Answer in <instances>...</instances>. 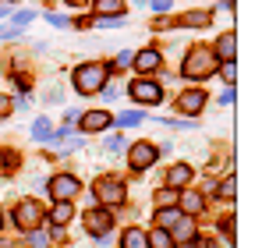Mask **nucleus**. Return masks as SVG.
<instances>
[{"instance_id": "obj_12", "label": "nucleus", "mask_w": 262, "mask_h": 248, "mask_svg": "<svg viewBox=\"0 0 262 248\" xmlns=\"http://www.w3.org/2000/svg\"><path fill=\"white\" fill-rule=\"evenodd\" d=\"M188 181H191V167L188 163H174L170 167V177H167V188H181V184H188Z\"/></svg>"}, {"instance_id": "obj_16", "label": "nucleus", "mask_w": 262, "mask_h": 248, "mask_svg": "<svg viewBox=\"0 0 262 248\" xmlns=\"http://www.w3.org/2000/svg\"><path fill=\"white\" fill-rule=\"evenodd\" d=\"M177 220H181L177 209H156V227H160V231H163V227H174Z\"/></svg>"}, {"instance_id": "obj_10", "label": "nucleus", "mask_w": 262, "mask_h": 248, "mask_svg": "<svg viewBox=\"0 0 262 248\" xmlns=\"http://www.w3.org/2000/svg\"><path fill=\"white\" fill-rule=\"evenodd\" d=\"M202 103H206V92H202V89H188V92L181 96V103H177V107H181L184 114H199V110H202Z\"/></svg>"}, {"instance_id": "obj_5", "label": "nucleus", "mask_w": 262, "mask_h": 248, "mask_svg": "<svg viewBox=\"0 0 262 248\" xmlns=\"http://www.w3.org/2000/svg\"><path fill=\"white\" fill-rule=\"evenodd\" d=\"M96 199H99V202H110V206H121V202L128 199V192H124L121 181L103 177V181H96Z\"/></svg>"}, {"instance_id": "obj_25", "label": "nucleus", "mask_w": 262, "mask_h": 248, "mask_svg": "<svg viewBox=\"0 0 262 248\" xmlns=\"http://www.w3.org/2000/svg\"><path fill=\"white\" fill-rule=\"evenodd\" d=\"M223 78H227V82H234V78H237V68H234V60H223Z\"/></svg>"}, {"instance_id": "obj_18", "label": "nucleus", "mask_w": 262, "mask_h": 248, "mask_svg": "<svg viewBox=\"0 0 262 248\" xmlns=\"http://www.w3.org/2000/svg\"><path fill=\"white\" fill-rule=\"evenodd\" d=\"M71 213H75V209H71V202H57V206H53V213H50V220H53V223H68V220H71Z\"/></svg>"}, {"instance_id": "obj_22", "label": "nucleus", "mask_w": 262, "mask_h": 248, "mask_svg": "<svg viewBox=\"0 0 262 248\" xmlns=\"http://www.w3.org/2000/svg\"><path fill=\"white\" fill-rule=\"evenodd\" d=\"M29 245H36V248H46V245H50V238H46L43 231H32V234H29Z\"/></svg>"}, {"instance_id": "obj_17", "label": "nucleus", "mask_w": 262, "mask_h": 248, "mask_svg": "<svg viewBox=\"0 0 262 248\" xmlns=\"http://www.w3.org/2000/svg\"><path fill=\"white\" fill-rule=\"evenodd\" d=\"M191 234H195V223H191V220H177V223H174V238H170V241H188Z\"/></svg>"}, {"instance_id": "obj_6", "label": "nucleus", "mask_w": 262, "mask_h": 248, "mask_svg": "<svg viewBox=\"0 0 262 248\" xmlns=\"http://www.w3.org/2000/svg\"><path fill=\"white\" fill-rule=\"evenodd\" d=\"M128 96H131V99H138V103H145V107H152V103L163 99V89H160L156 82H149V78H142V82H131Z\"/></svg>"}, {"instance_id": "obj_31", "label": "nucleus", "mask_w": 262, "mask_h": 248, "mask_svg": "<svg viewBox=\"0 0 262 248\" xmlns=\"http://www.w3.org/2000/svg\"><path fill=\"white\" fill-rule=\"evenodd\" d=\"M170 7V0H152V11H167Z\"/></svg>"}, {"instance_id": "obj_15", "label": "nucleus", "mask_w": 262, "mask_h": 248, "mask_svg": "<svg viewBox=\"0 0 262 248\" xmlns=\"http://www.w3.org/2000/svg\"><path fill=\"white\" fill-rule=\"evenodd\" d=\"M96 7H99V18H106V14L110 18H121L124 14V0H99Z\"/></svg>"}, {"instance_id": "obj_4", "label": "nucleus", "mask_w": 262, "mask_h": 248, "mask_svg": "<svg viewBox=\"0 0 262 248\" xmlns=\"http://www.w3.org/2000/svg\"><path fill=\"white\" fill-rule=\"evenodd\" d=\"M156 156H160L156 142H138V146H131L128 163H131V170H149V167L156 163Z\"/></svg>"}, {"instance_id": "obj_28", "label": "nucleus", "mask_w": 262, "mask_h": 248, "mask_svg": "<svg viewBox=\"0 0 262 248\" xmlns=\"http://www.w3.org/2000/svg\"><path fill=\"white\" fill-rule=\"evenodd\" d=\"M121 146H124L121 135H110V138H106V149H121Z\"/></svg>"}, {"instance_id": "obj_24", "label": "nucleus", "mask_w": 262, "mask_h": 248, "mask_svg": "<svg viewBox=\"0 0 262 248\" xmlns=\"http://www.w3.org/2000/svg\"><path fill=\"white\" fill-rule=\"evenodd\" d=\"M32 135H36V138H46V135H50V121H36L32 124Z\"/></svg>"}, {"instance_id": "obj_13", "label": "nucleus", "mask_w": 262, "mask_h": 248, "mask_svg": "<svg viewBox=\"0 0 262 248\" xmlns=\"http://www.w3.org/2000/svg\"><path fill=\"white\" fill-rule=\"evenodd\" d=\"M234 50H237V36H234V32H223V36L216 39V57L234 60Z\"/></svg>"}, {"instance_id": "obj_27", "label": "nucleus", "mask_w": 262, "mask_h": 248, "mask_svg": "<svg viewBox=\"0 0 262 248\" xmlns=\"http://www.w3.org/2000/svg\"><path fill=\"white\" fill-rule=\"evenodd\" d=\"M184 22H188V25H206V22H209V14H188Z\"/></svg>"}, {"instance_id": "obj_23", "label": "nucleus", "mask_w": 262, "mask_h": 248, "mask_svg": "<svg viewBox=\"0 0 262 248\" xmlns=\"http://www.w3.org/2000/svg\"><path fill=\"white\" fill-rule=\"evenodd\" d=\"M117 121H121L124 128H128V124H138V121H142V114H138V110H128V114H121Z\"/></svg>"}, {"instance_id": "obj_11", "label": "nucleus", "mask_w": 262, "mask_h": 248, "mask_svg": "<svg viewBox=\"0 0 262 248\" xmlns=\"http://www.w3.org/2000/svg\"><path fill=\"white\" fill-rule=\"evenodd\" d=\"M160 64H163V57H160L156 50H142V53L135 57V68H138V71H145V75H152Z\"/></svg>"}, {"instance_id": "obj_29", "label": "nucleus", "mask_w": 262, "mask_h": 248, "mask_svg": "<svg viewBox=\"0 0 262 248\" xmlns=\"http://www.w3.org/2000/svg\"><path fill=\"white\" fill-rule=\"evenodd\" d=\"M131 60H135V57H131V53H128V50H124V53H121V57H117V64H114V68H128V64H131Z\"/></svg>"}, {"instance_id": "obj_9", "label": "nucleus", "mask_w": 262, "mask_h": 248, "mask_svg": "<svg viewBox=\"0 0 262 248\" xmlns=\"http://www.w3.org/2000/svg\"><path fill=\"white\" fill-rule=\"evenodd\" d=\"M110 114L106 110H89V114H82V128L85 131H103V128H110Z\"/></svg>"}, {"instance_id": "obj_1", "label": "nucleus", "mask_w": 262, "mask_h": 248, "mask_svg": "<svg viewBox=\"0 0 262 248\" xmlns=\"http://www.w3.org/2000/svg\"><path fill=\"white\" fill-rule=\"evenodd\" d=\"M106 78H110V68L99 64V60L78 64L75 75H71V82H75V89H78L82 96H89V92H103V89H106Z\"/></svg>"}, {"instance_id": "obj_8", "label": "nucleus", "mask_w": 262, "mask_h": 248, "mask_svg": "<svg viewBox=\"0 0 262 248\" xmlns=\"http://www.w3.org/2000/svg\"><path fill=\"white\" fill-rule=\"evenodd\" d=\"M110 223H114V216H110L106 209H89L85 213V227H89V234H96V238H99Z\"/></svg>"}, {"instance_id": "obj_19", "label": "nucleus", "mask_w": 262, "mask_h": 248, "mask_svg": "<svg viewBox=\"0 0 262 248\" xmlns=\"http://www.w3.org/2000/svg\"><path fill=\"white\" fill-rule=\"evenodd\" d=\"M181 209H184V213H202V195H199V192H188V195L181 199Z\"/></svg>"}, {"instance_id": "obj_21", "label": "nucleus", "mask_w": 262, "mask_h": 248, "mask_svg": "<svg viewBox=\"0 0 262 248\" xmlns=\"http://www.w3.org/2000/svg\"><path fill=\"white\" fill-rule=\"evenodd\" d=\"M149 248H174V241H170L167 231H152L149 234Z\"/></svg>"}, {"instance_id": "obj_2", "label": "nucleus", "mask_w": 262, "mask_h": 248, "mask_svg": "<svg viewBox=\"0 0 262 248\" xmlns=\"http://www.w3.org/2000/svg\"><path fill=\"white\" fill-rule=\"evenodd\" d=\"M213 71H216L213 50H202V46H195V50L188 53V60H184V75H188V78H206V75H213Z\"/></svg>"}, {"instance_id": "obj_30", "label": "nucleus", "mask_w": 262, "mask_h": 248, "mask_svg": "<svg viewBox=\"0 0 262 248\" xmlns=\"http://www.w3.org/2000/svg\"><path fill=\"white\" fill-rule=\"evenodd\" d=\"M4 114H11V99H7V96H0V117H4Z\"/></svg>"}, {"instance_id": "obj_20", "label": "nucleus", "mask_w": 262, "mask_h": 248, "mask_svg": "<svg viewBox=\"0 0 262 248\" xmlns=\"http://www.w3.org/2000/svg\"><path fill=\"white\" fill-rule=\"evenodd\" d=\"M177 202V192L174 188H160V192H156V206L160 209H170Z\"/></svg>"}, {"instance_id": "obj_14", "label": "nucleus", "mask_w": 262, "mask_h": 248, "mask_svg": "<svg viewBox=\"0 0 262 248\" xmlns=\"http://www.w3.org/2000/svg\"><path fill=\"white\" fill-rule=\"evenodd\" d=\"M121 248H149V238H145V231H138V227L124 231V238H121Z\"/></svg>"}, {"instance_id": "obj_3", "label": "nucleus", "mask_w": 262, "mask_h": 248, "mask_svg": "<svg viewBox=\"0 0 262 248\" xmlns=\"http://www.w3.org/2000/svg\"><path fill=\"white\" fill-rule=\"evenodd\" d=\"M78 192H82V181H78L75 174H57V177H50V195H53L57 202H71Z\"/></svg>"}, {"instance_id": "obj_7", "label": "nucleus", "mask_w": 262, "mask_h": 248, "mask_svg": "<svg viewBox=\"0 0 262 248\" xmlns=\"http://www.w3.org/2000/svg\"><path fill=\"white\" fill-rule=\"evenodd\" d=\"M39 216H43V209L36 206L32 199H25L21 206L14 209V223H18V227H36V223H39Z\"/></svg>"}, {"instance_id": "obj_26", "label": "nucleus", "mask_w": 262, "mask_h": 248, "mask_svg": "<svg viewBox=\"0 0 262 248\" xmlns=\"http://www.w3.org/2000/svg\"><path fill=\"white\" fill-rule=\"evenodd\" d=\"M234 188H237V184H234V177H227V181H223V199H227V202L234 199Z\"/></svg>"}, {"instance_id": "obj_32", "label": "nucleus", "mask_w": 262, "mask_h": 248, "mask_svg": "<svg viewBox=\"0 0 262 248\" xmlns=\"http://www.w3.org/2000/svg\"><path fill=\"white\" fill-rule=\"evenodd\" d=\"M68 4H75V7H78V4H85V0H68Z\"/></svg>"}]
</instances>
